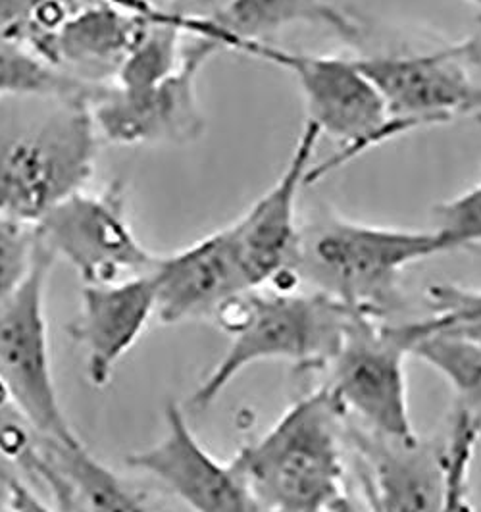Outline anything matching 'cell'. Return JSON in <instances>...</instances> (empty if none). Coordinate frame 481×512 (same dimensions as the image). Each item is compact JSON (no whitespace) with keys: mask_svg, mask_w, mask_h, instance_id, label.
I'll list each match as a JSON object with an SVG mask.
<instances>
[{"mask_svg":"<svg viewBox=\"0 0 481 512\" xmlns=\"http://www.w3.org/2000/svg\"><path fill=\"white\" fill-rule=\"evenodd\" d=\"M99 131L91 95L0 99V216L37 224L91 180Z\"/></svg>","mask_w":481,"mask_h":512,"instance_id":"6da1fadb","label":"cell"},{"mask_svg":"<svg viewBox=\"0 0 481 512\" xmlns=\"http://www.w3.org/2000/svg\"><path fill=\"white\" fill-rule=\"evenodd\" d=\"M362 314L299 287H264L235 297L214 318L229 335L228 351L195 389L191 407L208 409L243 370L260 362L326 370Z\"/></svg>","mask_w":481,"mask_h":512,"instance_id":"7a4b0ae2","label":"cell"},{"mask_svg":"<svg viewBox=\"0 0 481 512\" xmlns=\"http://www.w3.org/2000/svg\"><path fill=\"white\" fill-rule=\"evenodd\" d=\"M441 253L445 247L431 228L372 226L326 210L301 226L293 278L308 291L385 318L399 301L406 268Z\"/></svg>","mask_w":481,"mask_h":512,"instance_id":"3957f363","label":"cell"},{"mask_svg":"<svg viewBox=\"0 0 481 512\" xmlns=\"http://www.w3.org/2000/svg\"><path fill=\"white\" fill-rule=\"evenodd\" d=\"M343 416L324 387L231 459L262 512H322L347 491Z\"/></svg>","mask_w":481,"mask_h":512,"instance_id":"277c9868","label":"cell"},{"mask_svg":"<svg viewBox=\"0 0 481 512\" xmlns=\"http://www.w3.org/2000/svg\"><path fill=\"white\" fill-rule=\"evenodd\" d=\"M218 45L274 64L295 77L306 104V120L341 145L339 153L330 160L310 168L308 185L343 168L360 154L401 137L376 85L360 68L358 58L287 51L268 41L222 39Z\"/></svg>","mask_w":481,"mask_h":512,"instance_id":"5b68a950","label":"cell"},{"mask_svg":"<svg viewBox=\"0 0 481 512\" xmlns=\"http://www.w3.org/2000/svg\"><path fill=\"white\" fill-rule=\"evenodd\" d=\"M406 357L405 326L385 324V318L372 314L358 316L326 368L324 391L343 420L378 436H418L408 409Z\"/></svg>","mask_w":481,"mask_h":512,"instance_id":"8992f818","label":"cell"},{"mask_svg":"<svg viewBox=\"0 0 481 512\" xmlns=\"http://www.w3.org/2000/svg\"><path fill=\"white\" fill-rule=\"evenodd\" d=\"M41 243L66 260L83 285H104L151 272L156 256L131 226L127 187L110 181L101 191L79 189L35 224Z\"/></svg>","mask_w":481,"mask_h":512,"instance_id":"52a82bcc","label":"cell"},{"mask_svg":"<svg viewBox=\"0 0 481 512\" xmlns=\"http://www.w3.org/2000/svg\"><path fill=\"white\" fill-rule=\"evenodd\" d=\"M54 260L41 243L31 274L0 310V384L39 437L76 445L81 441L60 405L52 372L45 299Z\"/></svg>","mask_w":481,"mask_h":512,"instance_id":"ba28073f","label":"cell"},{"mask_svg":"<svg viewBox=\"0 0 481 512\" xmlns=\"http://www.w3.org/2000/svg\"><path fill=\"white\" fill-rule=\"evenodd\" d=\"M224 51L216 41L195 37L185 45L183 60L172 76L143 91H120L110 83L91 97L99 137L120 147L191 145L206 131L197 81L208 60Z\"/></svg>","mask_w":481,"mask_h":512,"instance_id":"9c48e42d","label":"cell"},{"mask_svg":"<svg viewBox=\"0 0 481 512\" xmlns=\"http://www.w3.org/2000/svg\"><path fill=\"white\" fill-rule=\"evenodd\" d=\"M399 135L460 118L481 120V85L458 43L439 51L358 58Z\"/></svg>","mask_w":481,"mask_h":512,"instance_id":"30bf717a","label":"cell"},{"mask_svg":"<svg viewBox=\"0 0 481 512\" xmlns=\"http://www.w3.org/2000/svg\"><path fill=\"white\" fill-rule=\"evenodd\" d=\"M322 131L306 120L283 172L251 208L231 222L235 245L251 289H297L293 268L301 243L297 218L299 193L308 185V172Z\"/></svg>","mask_w":481,"mask_h":512,"instance_id":"8fae6325","label":"cell"},{"mask_svg":"<svg viewBox=\"0 0 481 512\" xmlns=\"http://www.w3.org/2000/svg\"><path fill=\"white\" fill-rule=\"evenodd\" d=\"M358 462L362 501L370 512H443L449 447L445 430L393 439L343 420Z\"/></svg>","mask_w":481,"mask_h":512,"instance_id":"7c38bea8","label":"cell"},{"mask_svg":"<svg viewBox=\"0 0 481 512\" xmlns=\"http://www.w3.org/2000/svg\"><path fill=\"white\" fill-rule=\"evenodd\" d=\"M126 464L160 482L191 512H262L237 468L204 447L174 401L164 409L162 437L131 453Z\"/></svg>","mask_w":481,"mask_h":512,"instance_id":"4fadbf2b","label":"cell"},{"mask_svg":"<svg viewBox=\"0 0 481 512\" xmlns=\"http://www.w3.org/2000/svg\"><path fill=\"white\" fill-rule=\"evenodd\" d=\"M156 318L162 324L214 320L247 283L231 224L176 253L156 256L151 268Z\"/></svg>","mask_w":481,"mask_h":512,"instance_id":"5bb4252c","label":"cell"},{"mask_svg":"<svg viewBox=\"0 0 481 512\" xmlns=\"http://www.w3.org/2000/svg\"><path fill=\"white\" fill-rule=\"evenodd\" d=\"M152 0H95L76 10L37 49L56 70L91 85L118 72L160 14Z\"/></svg>","mask_w":481,"mask_h":512,"instance_id":"9a60e30c","label":"cell"},{"mask_svg":"<svg viewBox=\"0 0 481 512\" xmlns=\"http://www.w3.org/2000/svg\"><path fill=\"white\" fill-rule=\"evenodd\" d=\"M152 318L156 289L151 272L122 282L83 285L81 308L70 332L85 351V370L93 387L110 384Z\"/></svg>","mask_w":481,"mask_h":512,"instance_id":"2e32d148","label":"cell"},{"mask_svg":"<svg viewBox=\"0 0 481 512\" xmlns=\"http://www.w3.org/2000/svg\"><path fill=\"white\" fill-rule=\"evenodd\" d=\"M26 472L45 484L60 512H158L83 443L66 445L39 437Z\"/></svg>","mask_w":481,"mask_h":512,"instance_id":"e0dca14e","label":"cell"},{"mask_svg":"<svg viewBox=\"0 0 481 512\" xmlns=\"http://www.w3.org/2000/svg\"><path fill=\"white\" fill-rule=\"evenodd\" d=\"M183 33L212 41L245 39L268 41L297 24L330 27L345 41L360 39V26L351 16L326 0H228L212 16H187L176 12Z\"/></svg>","mask_w":481,"mask_h":512,"instance_id":"ac0fdd59","label":"cell"},{"mask_svg":"<svg viewBox=\"0 0 481 512\" xmlns=\"http://www.w3.org/2000/svg\"><path fill=\"white\" fill-rule=\"evenodd\" d=\"M410 355L426 362L455 389L458 405L481 418V347L453 333L416 332L405 324Z\"/></svg>","mask_w":481,"mask_h":512,"instance_id":"d6986e66","label":"cell"},{"mask_svg":"<svg viewBox=\"0 0 481 512\" xmlns=\"http://www.w3.org/2000/svg\"><path fill=\"white\" fill-rule=\"evenodd\" d=\"M99 87L101 85H91L56 70L20 41L0 33V99L18 95L77 93L93 97Z\"/></svg>","mask_w":481,"mask_h":512,"instance_id":"ffe728a7","label":"cell"},{"mask_svg":"<svg viewBox=\"0 0 481 512\" xmlns=\"http://www.w3.org/2000/svg\"><path fill=\"white\" fill-rule=\"evenodd\" d=\"M445 436L449 466L443 512H474L470 501V474L481 441L480 416L458 405L447 422Z\"/></svg>","mask_w":481,"mask_h":512,"instance_id":"44dd1931","label":"cell"},{"mask_svg":"<svg viewBox=\"0 0 481 512\" xmlns=\"http://www.w3.org/2000/svg\"><path fill=\"white\" fill-rule=\"evenodd\" d=\"M95 0H0V33L31 51L81 6Z\"/></svg>","mask_w":481,"mask_h":512,"instance_id":"7402d4cb","label":"cell"},{"mask_svg":"<svg viewBox=\"0 0 481 512\" xmlns=\"http://www.w3.org/2000/svg\"><path fill=\"white\" fill-rule=\"evenodd\" d=\"M39 247L35 224L0 216V310L31 274Z\"/></svg>","mask_w":481,"mask_h":512,"instance_id":"603a6c76","label":"cell"},{"mask_svg":"<svg viewBox=\"0 0 481 512\" xmlns=\"http://www.w3.org/2000/svg\"><path fill=\"white\" fill-rule=\"evenodd\" d=\"M445 247L456 249L481 247V181L455 199L433 208V228Z\"/></svg>","mask_w":481,"mask_h":512,"instance_id":"cb8c5ba5","label":"cell"},{"mask_svg":"<svg viewBox=\"0 0 481 512\" xmlns=\"http://www.w3.org/2000/svg\"><path fill=\"white\" fill-rule=\"evenodd\" d=\"M37 443L39 434L0 384V455L26 472L35 457Z\"/></svg>","mask_w":481,"mask_h":512,"instance_id":"d4e9b609","label":"cell"},{"mask_svg":"<svg viewBox=\"0 0 481 512\" xmlns=\"http://www.w3.org/2000/svg\"><path fill=\"white\" fill-rule=\"evenodd\" d=\"M10 512H60L51 509V505L47 501H43L31 487L20 482L14 497H12V505H10Z\"/></svg>","mask_w":481,"mask_h":512,"instance_id":"484cf974","label":"cell"},{"mask_svg":"<svg viewBox=\"0 0 481 512\" xmlns=\"http://www.w3.org/2000/svg\"><path fill=\"white\" fill-rule=\"evenodd\" d=\"M16 468L18 466L14 462H10L0 455V512H10L14 491L22 482Z\"/></svg>","mask_w":481,"mask_h":512,"instance_id":"4316f807","label":"cell"},{"mask_svg":"<svg viewBox=\"0 0 481 512\" xmlns=\"http://www.w3.org/2000/svg\"><path fill=\"white\" fill-rule=\"evenodd\" d=\"M228 0H179L178 6L174 12L187 14V16H206V6H208V16L216 14Z\"/></svg>","mask_w":481,"mask_h":512,"instance_id":"83f0119b","label":"cell"},{"mask_svg":"<svg viewBox=\"0 0 481 512\" xmlns=\"http://www.w3.org/2000/svg\"><path fill=\"white\" fill-rule=\"evenodd\" d=\"M410 324H412V322H410ZM412 328H414V326H412ZM414 330H416V328H414ZM416 332H418V330H416ZM439 332L453 333V335H458V337L470 339V341H474L476 345H480L481 347V318L470 320V322H466V324H460V326L449 328V330H439Z\"/></svg>","mask_w":481,"mask_h":512,"instance_id":"f1b7e54d","label":"cell"},{"mask_svg":"<svg viewBox=\"0 0 481 512\" xmlns=\"http://www.w3.org/2000/svg\"><path fill=\"white\" fill-rule=\"evenodd\" d=\"M322 512H370L366 503H360L358 497L353 495V491H347L343 497H339L333 505H330L326 511Z\"/></svg>","mask_w":481,"mask_h":512,"instance_id":"f546056e","label":"cell"},{"mask_svg":"<svg viewBox=\"0 0 481 512\" xmlns=\"http://www.w3.org/2000/svg\"><path fill=\"white\" fill-rule=\"evenodd\" d=\"M458 47L470 64L481 62V39H470V41L458 43Z\"/></svg>","mask_w":481,"mask_h":512,"instance_id":"4dcf8cb0","label":"cell"},{"mask_svg":"<svg viewBox=\"0 0 481 512\" xmlns=\"http://www.w3.org/2000/svg\"><path fill=\"white\" fill-rule=\"evenodd\" d=\"M470 4H474L476 8H478V12H480V20H481V0H468Z\"/></svg>","mask_w":481,"mask_h":512,"instance_id":"1f68e13d","label":"cell"}]
</instances>
